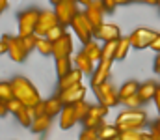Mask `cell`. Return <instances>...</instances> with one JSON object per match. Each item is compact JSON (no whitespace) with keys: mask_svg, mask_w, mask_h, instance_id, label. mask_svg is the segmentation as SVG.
Returning <instances> with one entry per match:
<instances>
[{"mask_svg":"<svg viewBox=\"0 0 160 140\" xmlns=\"http://www.w3.org/2000/svg\"><path fill=\"white\" fill-rule=\"evenodd\" d=\"M50 122H52V116H48V114L36 116V120H34V123H32L30 131H32V133H36V135H43V133H47V131H48Z\"/></svg>","mask_w":160,"mask_h":140,"instance_id":"cell-21","label":"cell"},{"mask_svg":"<svg viewBox=\"0 0 160 140\" xmlns=\"http://www.w3.org/2000/svg\"><path fill=\"white\" fill-rule=\"evenodd\" d=\"M119 6H125V4H130V0H116Z\"/></svg>","mask_w":160,"mask_h":140,"instance_id":"cell-47","label":"cell"},{"mask_svg":"<svg viewBox=\"0 0 160 140\" xmlns=\"http://www.w3.org/2000/svg\"><path fill=\"white\" fill-rule=\"evenodd\" d=\"M145 122H147V116H145V112L142 108H127L116 118V125L119 127V131H125V129H143Z\"/></svg>","mask_w":160,"mask_h":140,"instance_id":"cell-2","label":"cell"},{"mask_svg":"<svg viewBox=\"0 0 160 140\" xmlns=\"http://www.w3.org/2000/svg\"><path fill=\"white\" fill-rule=\"evenodd\" d=\"M63 106H65V103L62 101V97H60V93L58 95H54V97H48L47 101H45V108H47V114L48 116H58L62 110H63Z\"/></svg>","mask_w":160,"mask_h":140,"instance_id":"cell-22","label":"cell"},{"mask_svg":"<svg viewBox=\"0 0 160 140\" xmlns=\"http://www.w3.org/2000/svg\"><path fill=\"white\" fill-rule=\"evenodd\" d=\"M157 125H158V127H160V118H158V120H157Z\"/></svg>","mask_w":160,"mask_h":140,"instance_id":"cell-49","label":"cell"},{"mask_svg":"<svg viewBox=\"0 0 160 140\" xmlns=\"http://www.w3.org/2000/svg\"><path fill=\"white\" fill-rule=\"evenodd\" d=\"M50 2H52V4H58V2H60V0H50Z\"/></svg>","mask_w":160,"mask_h":140,"instance_id":"cell-48","label":"cell"},{"mask_svg":"<svg viewBox=\"0 0 160 140\" xmlns=\"http://www.w3.org/2000/svg\"><path fill=\"white\" fill-rule=\"evenodd\" d=\"M56 24H60L56 11H41L39 19H38V26H36V36H47L50 28H54Z\"/></svg>","mask_w":160,"mask_h":140,"instance_id":"cell-9","label":"cell"},{"mask_svg":"<svg viewBox=\"0 0 160 140\" xmlns=\"http://www.w3.org/2000/svg\"><path fill=\"white\" fill-rule=\"evenodd\" d=\"M153 101L157 103V108H158V112H160V86L157 88V93H155V99Z\"/></svg>","mask_w":160,"mask_h":140,"instance_id":"cell-44","label":"cell"},{"mask_svg":"<svg viewBox=\"0 0 160 140\" xmlns=\"http://www.w3.org/2000/svg\"><path fill=\"white\" fill-rule=\"evenodd\" d=\"M157 6H160V0H158V4H157Z\"/></svg>","mask_w":160,"mask_h":140,"instance_id":"cell-50","label":"cell"},{"mask_svg":"<svg viewBox=\"0 0 160 140\" xmlns=\"http://www.w3.org/2000/svg\"><path fill=\"white\" fill-rule=\"evenodd\" d=\"M38 9H26L19 13V36H30L36 34V26H38V19H39Z\"/></svg>","mask_w":160,"mask_h":140,"instance_id":"cell-5","label":"cell"},{"mask_svg":"<svg viewBox=\"0 0 160 140\" xmlns=\"http://www.w3.org/2000/svg\"><path fill=\"white\" fill-rule=\"evenodd\" d=\"M28 52L30 50L24 47L21 36H17V38L9 36V50H8V54H9V58L13 62H24V58L28 56Z\"/></svg>","mask_w":160,"mask_h":140,"instance_id":"cell-11","label":"cell"},{"mask_svg":"<svg viewBox=\"0 0 160 140\" xmlns=\"http://www.w3.org/2000/svg\"><path fill=\"white\" fill-rule=\"evenodd\" d=\"M104 6H102V0H91L89 6H86V15L89 17V21L93 23L95 28H99L102 23H104Z\"/></svg>","mask_w":160,"mask_h":140,"instance_id":"cell-10","label":"cell"},{"mask_svg":"<svg viewBox=\"0 0 160 140\" xmlns=\"http://www.w3.org/2000/svg\"><path fill=\"white\" fill-rule=\"evenodd\" d=\"M108 108H110V106H106V105H102V103H99L97 106L91 105L89 114L86 116V120H82V125H84V127H99V125L102 123V120L106 118Z\"/></svg>","mask_w":160,"mask_h":140,"instance_id":"cell-8","label":"cell"},{"mask_svg":"<svg viewBox=\"0 0 160 140\" xmlns=\"http://www.w3.org/2000/svg\"><path fill=\"white\" fill-rule=\"evenodd\" d=\"M118 43H119V39L104 41V45H102V58H101V60L116 62V52H118Z\"/></svg>","mask_w":160,"mask_h":140,"instance_id":"cell-28","label":"cell"},{"mask_svg":"<svg viewBox=\"0 0 160 140\" xmlns=\"http://www.w3.org/2000/svg\"><path fill=\"white\" fill-rule=\"evenodd\" d=\"M36 49L39 50L43 56H50L52 50H54V43H52L47 36H38V47H36Z\"/></svg>","mask_w":160,"mask_h":140,"instance_id":"cell-29","label":"cell"},{"mask_svg":"<svg viewBox=\"0 0 160 140\" xmlns=\"http://www.w3.org/2000/svg\"><path fill=\"white\" fill-rule=\"evenodd\" d=\"M22 38V43L24 47L28 49V50H34L36 47H38V36L36 34H30V36H21Z\"/></svg>","mask_w":160,"mask_h":140,"instance_id":"cell-36","label":"cell"},{"mask_svg":"<svg viewBox=\"0 0 160 140\" xmlns=\"http://www.w3.org/2000/svg\"><path fill=\"white\" fill-rule=\"evenodd\" d=\"M34 114H36V116L47 114V108H45V101H39L38 105H34Z\"/></svg>","mask_w":160,"mask_h":140,"instance_id":"cell-38","label":"cell"},{"mask_svg":"<svg viewBox=\"0 0 160 140\" xmlns=\"http://www.w3.org/2000/svg\"><path fill=\"white\" fill-rule=\"evenodd\" d=\"M71 52H73V38L69 34H63L60 39L54 41V50H52V56L54 58L71 56Z\"/></svg>","mask_w":160,"mask_h":140,"instance_id":"cell-16","label":"cell"},{"mask_svg":"<svg viewBox=\"0 0 160 140\" xmlns=\"http://www.w3.org/2000/svg\"><path fill=\"white\" fill-rule=\"evenodd\" d=\"M140 86H142V84H140V82H136V80H127V82L119 88V103H123L127 97H130V95L138 93Z\"/></svg>","mask_w":160,"mask_h":140,"instance_id":"cell-26","label":"cell"},{"mask_svg":"<svg viewBox=\"0 0 160 140\" xmlns=\"http://www.w3.org/2000/svg\"><path fill=\"white\" fill-rule=\"evenodd\" d=\"M15 118H17V122L22 125V127H32V123H34V120H36V114H34V106H28V105H24L17 114H15Z\"/></svg>","mask_w":160,"mask_h":140,"instance_id":"cell-20","label":"cell"},{"mask_svg":"<svg viewBox=\"0 0 160 140\" xmlns=\"http://www.w3.org/2000/svg\"><path fill=\"white\" fill-rule=\"evenodd\" d=\"M13 97H15V93H13V84H11V80H9V82L2 80V82H0V99H2V101H9V99H13Z\"/></svg>","mask_w":160,"mask_h":140,"instance_id":"cell-31","label":"cell"},{"mask_svg":"<svg viewBox=\"0 0 160 140\" xmlns=\"http://www.w3.org/2000/svg\"><path fill=\"white\" fill-rule=\"evenodd\" d=\"M75 67H78L84 75H93V71H95V62L82 50V52H78V54L75 56Z\"/></svg>","mask_w":160,"mask_h":140,"instance_id":"cell-18","label":"cell"},{"mask_svg":"<svg viewBox=\"0 0 160 140\" xmlns=\"http://www.w3.org/2000/svg\"><path fill=\"white\" fill-rule=\"evenodd\" d=\"M11 84H13V93L17 99H21L24 105L28 106H34L41 101V95L38 92V88L26 79V77H13L11 79Z\"/></svg>","mask_w":160,"mask_h":140,"instance_id":"cell-1","label":"cell"},{"mask_svg":"<svg viewBox=\"0 0 160 140\" xmlns=\"http://www.w3.org/2000/svg\"><path fill=\"white\" fill-rule=\"evenodd\" d=\"M54 11L58 15L60 24L63 26H71L73 19L78 15V2L77 0H60L58 4H54Z\"/></svg>","mask_w":160,"mask_h":140,"instance_id":"cell-4","label":"cell"},{"mask_svg":"<svg viewBox=\"0 0 160 140\" xmlns=\"http://www.w3.org/2000/svg\"><path fill=\"white\" fill-rule=\"evenodd\" d=\"M8 8V0H0V11H6Z\"/></svg>","mask_w":160,"mask_h":140,"instance_id":"cell-45","label":"cell"},{"mask_svg":"<svg viewBox=\"0 0 160 140\" xmlns=\"http://www.w3.org/2000/svg\"><path fill=\"white\" fill-rule=\"evenodd\" d=\"M121 105H125L127 108H140L142 105H143V101H142V97H140V93H134V95H130V97H127Z\"/></svg>","mask_w":160,"mask_h":140,"instance_id":"cell-34","label":"cell"},{"mask_svg":"<svg viewBox=\"0 0 160 140\" xmlns=\"http://www.w3.org/2000/svg\"><path fill=\"white\" fill-rule=\"evenodd\" d=\"M130 38H119V43H118V52H116V60H125L127 58V54H128V50H130Z\"/></svg>","mask_w":160,"mask_h":140,"instance_id":"cell-30","label":"cell"},{"mask_svg":"<svg viewBox=\"0 0 160 140\" xmlns=\"http://www.w3.org/2000/svg\"><path fill=\"white\" fill-rule=\"evenodd\" d=\"M78 138L80 140H97L99 138V127H84Z\"/></svg>","mask_w":160,"mask_h":140,"instance_id":"cell-33","label":"cell"},{"mask_svg":"<svg viewBox=\"0 0 160 140\" xmlns=\"http://www.w3.org/2000/svg\"><path fill=\"white\" fill-rule=\"evenodd\" d=\"M151 49H153L155 52H160V34L157 36V39H155V41L151 43Z\"/></svg>","mask_w":160,"mask_h":140,"instance_id":"cell-41","label":"cell"},{"mask_svg":"<svg viewBox=\"0 0 160 140\" xmlns=\"http://www.w3.org/2000/svg\"><path fill=\"white\" fill-rule=\"evenodd\" d=\"M63 34H67V26H63V24H56L54 28H50V30H48L47 38H48V39L54 43V41H56V39H60Z\"/></svg>","mask_w":160,"mask_h":140,"instance_id":"cell-32","label":"cell"},{"mask_svg":"<svg viewBox=\"0 0 160 140\" xmlns=\"http://www.w3.org/2000/svg\"><path fill=\"white\" fill-rule=\"evenodd\" d=\"M130 2H140V4H149V6H157L158 0H130Z\"/></svg>","mask_w":160,"mask_h":140,"instance_id":"cell-43","label":"cell"},{"mask_svg":"<svg viewBox=\"0 0 160 140\" xmlns=\"http://www.w3.org/2000/svg\"><path fill=\"white\" fill-rule=\"evenodd\" d=\"M119 127L114 123V125H108V123H101L99 125V138L101 140H106V138H114V140H119Z\"/></svg>","mask_w":160,"mask_h":140,"instance_id":"cell-24","label":"cell"},{"mask_svg":"<svg viewBox=\"0 0 160 140\" xmlns=\"http://www.w3.org/2000/svg\"><path fill=\"white\" fill-rule=\"evenodd\" d=\"M158 32L151 30V28H136L128 38H130V43L134 49H151V43L157 39Z\"/></svg>","mask_w":160,"mask_h":140,"instance_id":"cell-7","label":"cell"},{"mask_svg":"<svg viewBox=\"0 0 160 140\" xmlns=\"http://www.w3.org/2000/svg\"><path fill=\"white\" fill-rule=\"evenodd\" d=\"M78 4H82V6H89L91 4V0H77Z\"/></svg>","mask_w":160,"mask_h":140,"instance_id":"cell-46","label":"cell"},{"mask_svg":"<svg viewBox=\"0 0 160 140\" xmlns=\"http://www.w3.org/2000/svg\"><path fill=\"white\" fill-rule=\"evenodd\" d=\"M71 28H73V32L77 34V38L82 41V45L95 38V26H93V23L89 21V17L86 15V11H84V13H78V15L73 19Z\"/></svg>","mask_w":160,"mask_h":140,"instance_id":"cell-3","label":"cell"},{"mask_svg":"<svg viewBox=\"0 0 160 140\" xmlns=\"http://www.w3.org/2000/svg\"><path fill=\"white\" fill-rule=\"evenodd\" d=\"M110 75H112V62H108V60H101V62L97 64L93 75H91V88H95V86L106 82Z\"/></svg>","mask_w":160,"mask_h":140,"instance_id":"cell-12","label":"cell"},{"mask_svg":"<svg viewBox=\"0 0 160 140\" xmlns=\"http://www.w3.org/2000/svg\"><path fill=\"white\" fill-rule=\"evenodd\" d=\"M82 71H80L78 67H73L67 75H63V77H60L58 79V88L60 90H65V88H71V86H75V84H80L82 82Z\"/></svg>","mask_w":160,"mask_h":140,"instance_id":"cell-17","label":"cell"},{"mask_svg":"<svg viewBox=\"0 0 160 140\" xmlns=\"http://www.w3.org/2000/svg\"><path fill=\"white\" fill-rule=\"evenodd\" d=\"M75 106H77V114H78V120H86V116L89 114V108H91V105L89 103H86V101H78V103H75Z\"/></svg>","mask_w":160,"mask_h":140,"instance_id":"cell-35","label":"cell"},{"mask_svg":"<svg viewBox=\"0 0 160 140\" xmlns=\"http://www.w3.org/2000/svg\"><path fill=\"white\" fill-rule=\"evenodd\" d=\"M153 69H155V73H158L160 75V52H157V58H155V65H153Z\"/></svg>","mask_w":160,"mask_h":140,"instance_id":"cell-42","label":"cell"},{"mask_svg":"<svg viewBox=\"0 0 160 140\" xmlns=\"http://www.w3.org/2000/svg\"><path fill=\"white\" fill-rule=\"evenodd\" d=\"M78 114H77V106H75V103L73 105H65L63 106V110L60 112V127L63 129V131H67V129H71L75 123H78Z\"/></svg>","mask_w":160,"mask_h":140,"instance_id":"cell-14","label":"cell"},{"mask_svg":"<svg viewBox=\"0 0 160 140\" xmlns=\"http://www.w3.org/2000/svg\"><path fill=\"white\" fill-rule=\"evenodd\" d=\"M9 50V36H2V43H0V52L6 54Z\"/></svg>","mask_w":160,"mask_h":140,"instance_id":"cell-39","label":"cell"},{"mask_svg":"<svg viewBox=\"0 0 160 140\" xmlns=\"http://www.w3.org/2000/svg\"><path fill=\"white\" fill-rule=\"evenodd\" d=\"M102 6H104V9H106V13H114L116 11V8L119 6L116 0H102Z\"/></svg>","mask_w":160,"mask_h":140,"instance_id":"cell-37","label":"cell"},{"mask_svg":"<svg viewBox=\"0 0 160 140\" xmlns=\"http://www.w3.org/2000/svg\"><path fill=\"white\" fill-rule=\"evenodd\" d=\"M151 140H160V127L157 123L151 127Z\"/></svg>","mask_w":160,"mask_h":140,"instance_id":"cell-40","label":"cell"},{"mask_svg":"<svg viewBox=\"0 0 160 140\" xmlns=\"http://www.w3.org/2000/svg\"><path fill=\"white\" fill-rule=\"evenodd\" d=\"M119 140H151V133H143L142 129H125L119 133Z\"/></svg>","mask_w":160,"mask_h":140,"instance_id":"cell-25","label":"cell"},{"mask_svg":"<svg viewBox=\"0 0 160 140\" xmlns=\"http://www.w3.org/2000/svg\"><path fill=\"white\" fill-rule=\"evenodd\" d=\"M93 92L97 95L99 103H102L106 106H116L119 103V90H116L114 84H110L108 80L102 82V84H99V86H95Z\"/></svg>","mask_w":160,"mask_h":140,"instance_id":"cell-6","label":"cell"},{"mask_svg":"<svg viewBox=\"0 0 160 140\" xmlns=\"http://www.w3.org/2000/svg\"><path fill=\"white\" fill-rule=\"evenodd\" d=\"M54 62H56V75H58V79H60V77H63V75H67V73L73 69V62H71V58H69V56L54 58Z\"/></svg>","mask_w":160,"mask_h":140,"instance_id":"cell-27","label":"cell"},{"mask_svg":"<svg viewBox=\"0 0 160 140\" xmlns=\"http://www.w3.org/2000/svg\"><path fill=\"white\" fill-rule=\"evenodd\" d=\"M157 88H158V86H157V84H155L153 80H147V82H143V84L140 86V90H138V93H140V97H142L143 105L155 99V93H157Z\"/></svg>","mask_w":160,"mask_h":140,"instance_id":"cell-23","label":"cell"},{"mask_svg":"<svg viewBox=\"0 0 160 140\" xmlns=\"http://www.w3.org/2000/svg\"><path fill=\"white\" fill-rule=\"evenodd\" d=\"M60 97L65 105H73V103H78V101H84L86 97V88L80 84H75L71 88H65V90H60Z\"/></svg>","mask_w":160,"mask_h":140,"instance_id":"cell-13","label":"cell"},{"mask_svg":"<svg viewBox=\"0 0 160 140\" xmlns=\"http://www.w3.org/2000/svg\"><path fill=\"white\" fill-rule=\"evenodd\" d=\"M97 41H99V39L93 38V39H89L88 43H84V49H82V50H84V52L95 62V64H99L101 58H102V45H99Z\"/></svg>","mask_w":160,"mask_h":140,"instance_id":"cell-19","label":"cell"},{"mask_svg":"<svg viewBox=\"0 0 160 140\" xmlns=\"http://www.w3.org/2000/svg\"><path fill=\"white\" fill-rule=\"evenodd\" d=\"M95 38L99 41H112V39H119L121 38V30L116 24H106L102 23L99 28H95Z\"/></svg>","mask_w":160,"mask_h":140,"instance_id":"cell-15","label":"cell"}]
</instances>
